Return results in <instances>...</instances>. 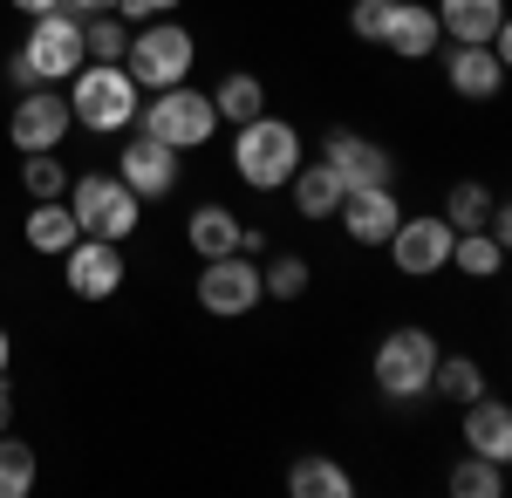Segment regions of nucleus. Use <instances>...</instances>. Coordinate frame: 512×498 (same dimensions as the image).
Returning <instances> with one entry per match:
<instances>
[{
	"label": "nucleus",
	"mask_w": 512,
	"mask_h": 498,
	"mask_svg": "<svg viewBox=\"0 0 512 498\" xmlns=\"http://www.w3.org/2000/svg\"><path fill=\"white\" fill-rule=\"evenodd\" d=\"M21 62L35 69V82H69L82 62H89V48H82V14H69V7L35 14V28L21 41Z\"/></svg>",
	"instance_id": "7"
},
{
	"label": "nucleus",
	"mask_w": 512,
	"mask_h": 498,
	"mask_svg": "<svg viewBox=\"0 0 512 498\" xmlns=\"http://www.w3.org/2000/svg\"><path fill=\"white\" fill-rule=\"evenodd\" d=\"M7 82H14V89H35V69H28V62L14 55V62H7Z\"/></svg>",
	"instance_id": "35"
},
{
	"label": "nucleus",
	"mask_w": 512,
	"mask_h": 498,
	"mask_svg": "<svg viewBox=\"0 0 512 498\" xmlns=\"http://www.w3.org/2000/svg\"><path fill=\"white\" fill-rule=\"evenodd\" d=\"M287 492L294 498H355V478L335 458H294L287 464Z\"/></svg>",
	"instance_id": "21"
},
{
	"label": "nucleus",
	"mask_w": 512,
	"mask_h": 498,
	"mask_svg": "<svg viewBox=\"0 0 512 498\" xmlns=\"http://www.w3.org/2000/svg\"><path fill=\"white\" fill-rule=\"evenodd\" d=\"M499 492H506V464L478 458V451L451 464V498H499Z\"/></svg>",
	"instance_id": "27"
},
{
	"label": "nucleus",
	"mask_w": 512,
	"mask_h": 498,
	"mask_svg": "<svg viewBox=\"0 0 512 498\" xmlns=\"http://www.w3.org/2000/svg\"><path fill=\"white\" fill-rule=\"evenodd\" d=\"M437 335L431 328H390L376 355H369V376L376 389L390 396V403H417V396H431V369H437Z\"/></svg>",
	"instance_id": "4"
},
{
	"label": "nucleus",
	"mask_w": 512,
	"mask_h": 498,
	"mask_svg": "<svg viewBox=\"0 0 512 498\" xmlns=\"http://www.w3.org/2000/svg\"><path fill=\"white\" fill-rule=\"evenodd\" d=\"M287 192H294V212H301L308 226H321V219H335V205H342L349 185H342V171H335L328 157H315V164L301 157V171L287 178Z\"/></svg>",
	"instance_id": "18"
},
{
	"label": "nucleus",
	"mask_w": 512,
	"mask_h": 498,
	"mask_svg": "<svg viewBox=\"0 0 512 498\" xmlns=\"http://www.w3.org/2000/svg\"><path fill=\"white\" fill-rule=\"evenodd\" d=\"M465 451H478L492 464H512V403H499L492 389L465 403Z\"/></svg>",
	"instance_id": "17"
},
{
	"label": "nucleus",
	"mask_w": 512,
	"mask_h": 498,
	"mask_svg": "<svg viewBox=\"0 0 512 498\" xmlns=\"http://www.w3.org/2000/svg\"><path fill=\"white\" fill-rule=\"evenodd\" d=\"M444 41H492L506 21V0H437L431 7Z\"/></svg>",
	"instance_id": "19"
},
{
	"label": "nucleus",
	"mask_w": 512,
	"mask_h": 498,
	"mask_svg": "<svg viewBox=\"0 0 512 498\" xmlns=\"http://www.w3.org/2000/svg\"><path fill=\"white\" fill-rule=\"evenodd\" d=\"M137 123L158 137V144H171V151H205L212 144V130H219V110H212V96L205 89H192V82H171V89H151V103L137 110Z\"/></svg>",
	"instance_id": "5"
},
{
	"label": "nucleus",
	"mask_w": 512,
	"mask_h": 498,
	"mask_svg": "<svg viewBox=\"0 0 512 498\" xmlns=\"http://www.w3.org/2000/svg\"><path fill=\"white\" fill-rule=\"evenodd\" d=\"M123 69H130V82H137V89H171V82H192V69H198V35L185 28V21H171V14L137 21V28H130V48H123Z\"/></svg>",
	"instance_id": "3"
},
{
	"label": "nucleus",
	"mask_w": 512,
	"mask_h": 498,
	"mask_svg": "<svg viewBox=\"0 0 512 498\" xmlns=\"http://www.w3.org/2000/svg\"><path fill=\"white\" fill-rule=\"evenodd\" d=\"M492 205H499L492 185L465 178V185H451V192H444V226H451V232H478L485 219H492Z\"/></svg>",
	"instance_id": "26"
},
{
	"label": "nucleus",
	"mask_w": 512,
	"mask_h": 498,
	"mask_svg": "<svg viewBox=\"0 0 512 498\" xmlns=\"http://www.w3.org/2000/svg\"><path fill=\"white\" fill-rule=\"evenodd\" d=\"M260 287H267V301H301L308 294V260L301 253H280L260 267Z\"/></svg>",
	"instance_id": "31"
},
{
	"label": "nucleus",
	"mask_w": 512,
	"mask_h": 498,
	"mask_svg": "<svg viewBox=\"0 0 512 498\" xmlns=\"http://www.w3.org/2000/svg\"><path fill=\"white\" fill-rule=\"evenodd\" d=\"M431 389L444 396V403H472V396H485V369H478V355H437L431 369Z\"/></svg>",
	"instance_id": "25"
},
{
	"label": "nucleus",
	"mask_w": 512,
	"mask_h": 498,
	"mask_svg": "<svg viewBox=\"0 0 512 498\" xmlns=\"http://www.w3.org/2000/svg\"><path fill=\"white\" fill-rule=\"evenodd\" d=\"M390 246V267L403 280H431V273L451 267V226L444 212H417V219H396V232L383 239Z\"/></svg>",
	"instance_id": "10"
},
{
	"label": "nucleus",
	"mask_w": 512,
	"mask_h": 498,
	"mask_svg": "<svg viewBox=\"0 0 512 498\" xmlns=\"http://www.w3.org/2000/svg\"><path fill=\"white\" fill-rule=\"evenodd\" d=\"M21 192L28 198H62L69 192V164L55 151H28L21 157Z\"/></svg>",
	"instance_id": "30"
},
{
	"label": "nucleus",
	"mask_w": 512,
	"mask_h": 498,
	"mask_svg": "<svg viewBox=\"0 0 512 498\" xmlns=\"http://www.w3.org/2000/svg\"><path fill=\"white\" fill-rule=\"evenodd\" d=\"M62 96L89 137H123V130H137V110H144V89L130 82L123 62H82Z\"/></svg>",
	"instance_id": "1"
},
{
	"label": "nucleus",
	"mask_w": 512,
	"mask_h": 498,
	"mask_svg": "<svg viewBox=\"0 0 512 498\" xmlns=\"http://www.w3.org/2000/svg\"><path fill=\"white\" fill-rule=\"evenodd\" d=\"M376 48H390L396 62H424V55H437V48H444V28H437V14L424 7V0H396Z\"/></svg>",
	"instance_id": "16"
},
{
	"label": "nucleus",
	"mask_w": 512,
	"mask_h": 498,
	"mask_svg": "<svg viewBox=\"0 0 512 498\" xmlns=\"http://www.w3.org/2000/svg\"><path fill=\"white\" fill-rule=\"evenodd\" d=\"M69 130H76V116H69V96L62 89H21V103L7 116V144L28 157V151H62L69 144Z\"/></svg>",
	"instance_id": "9"
},
{
	"label": "nucleus",
	"mask_w": 512,
	"mask_h": 498,
	"mask_svg": "<svg viewBox=\"0 0 512 498\" xmlns=\"http://www.w3.org/2000/svg\"><path fill=\"white\" fill-rule=\"evenodd\" d=\"M0 430H14V389H7V376H0Z\"/></svg>",
	"instance_id": "36"
},
{
	"label": "nucleus",
	"mask_w": 512,
	"mask_h": 498,
	"mask_svg": "<svg viewBox=\"0 0 512 498\" xmlns=\"http://www.w3.org/2000/svg\"><path fill=\"white\" fill-rule=\"evenodd\" d=\"M14 7H21V14L35 21V14H48V7H62V0H14Z\"/></svg>",
	"instance_id": "38"
},
{
	"label": "nucleus",
	"mask_w": 512,
	"mask_h": 498,
	"mask_svg": "<svg viewBox=\"0 0 512 498\" xmlns=\"http://www.w3.org/2000/svg\"><path fill=\"white\" fill-rule=\"evenodd\" d=\"M35 444H21V437H7L0 430V498H28L35 492Z\"/></svg>",
	"instance_id": "28"
},
{
	"label": "nucleus",
	"mask_w": 512,
	"mask_h": 498,
	"mask_svg": "<svg viewBox=\"0 0 512 498\" xmlns=\"http://www.w3.org/2000/svg\"><path fill=\"white\" fill-rule=\"evenodd\" d=\"M185 0H117V14L137 28V21H158V14H178Z\"/></svg>",
	"instance_id": "33"
},
{
	"label": "nucleus",
	"mask_w": 512,
	"mask_h": 498,
	"mask_svg": "<svg viewBox=\"0 0 512 498\" xmlns=\"http://www.w3.org/2000/svg\"><path fill=\"white\" fill-rule=\"evenodd\" d=\"M301 130L287 123V116H253V123H239L233 130V178L239 185H253V192H287V178L301 171Z\"/></svg>",
	"instance_id": "2"
},
{
	"label": "nucleus",
	"mask_w": 512,
	"mask_h": 498,
	"mask_svg": "<svg viewBox=\"0 0 512 498\" xmlns=\"http://www.w3.org/2000/svg\"><path fill=\"white\" fill-rule=\"evenodd\" d=\"M390 7H396V0H355V7H349V28H355L362 41H383V21H390Z\"/></svg>",
	"instance_id": "32"
},
{
	"label": "nucleus",
	"mask_w": 512,
	"mask_h": 498,
	"mask_svg": "<svg viewBox=\"0 0 512 498\" xmlns=\"http://www.w3.org/2000/svg\"><path fill=\"white\" fill-rule=\"evenodd\" d=\"M123 280H130V267H123V246H117V239L82 232L76 246L62 253V287H69L76 301H110Z\"/></svg>",
	"instance_id": "11"
},
{
	"label": "nucleus",
	"mask_w": 512,
	"mask_h": 498,
	"mask_svg": "<svg viewBox=\"0 0 512 498\" xmlns=\"http://www.w3.org/2000/svg\"><path fill=\"white\" fill-rule=\"evenodd\" d=\"M62 7H69V14H82V21H89V14H117V0H62Z\"/></svg>",
	"instance_id": "34"
},
{
	"label": "nucleus",
	"mask_w": 512,
	"mask_h": 498,
	"mask_svg": "<svg viewBox=\"0 0 512 498\" xmlns=\"http://www.w3.org/2000/svg\"><path fill=\"white\" fill-rule=\"evenodd\" d=\"M260 301H267V287H260V260L253 253H219V260L198 267V307L212 321H239Z\"/></svg>",
	"instance_id": "8"
},
{
	"label": "nucleus",
	"mask_w": 512,
	"mask_h": 498,
	"mask_svg": "<svg viewBox=\"0 0 512 498\" xmlns=\"http://www.w3.org/2000/svg\"><path fill=\"white\" fill-rule=\"evenodd\" d=\"M185 239H192L198 260H219V253H239V219L226 205H198L192 219H185Z\"/></svg>",
	"instance_id": "22"
},
{
	"label": "nucleus",
	"mask_w": 512,
	"mask_h": 498,
	"mask_svg": "<svg viewBox=\"0 0 512 498\" xmlns=\"http://www.w3.org/2000/svg\"><path fill=\"white\" fill-rule=\"evenodd\" d=\"M82 48H89V62H123L130 21H123V14H89V21H82Z\"/></svg>",
	"instance_id": "29"
},
{
	"label": "nucleus",
	"mask_w": 512,
	"mask_h": 498,
	"mask_svg": "<svg viewBox=\"0 0 512 498\" xmlns=\"http://www.w3.org/2000/svg\"><path fill=\"white\" fill-rule=\"evenodd\" d=\"M321 157L342 171V185H390L396 178L390 151H383L376 137H362V130H328V137H321Z\"/></svg>",
	"instance_id": "15"
},
{
	"label": "nucleus",
	"mask_w": 512,
	"mask_h": 498,
	"mask_svg": "<svg viewBox=\"0 0 512 498\" xmlns=\"http://www.w3.org/2000/svg\"><path fill=\"white\" fill-rule=\"evenodd\" d=\"M117 178L144 198V205H158V198L178 192V151L158 144L151 130H137V137H123V151H117Z\"/></svg>",
	"instance_id": "12"
},
{
	"label": "nucleus",
	"mask_w": 512,
	"mask_h": 498,
	"mask_svg": "<svg viewBox=\"0 0 512 498\" xmlns=\"http://www.w3.org/2000/svg\"><path fill=\"white\" fill-rule=\"evenodd\" d=\"M451 267L465 273V280H492V273L506 267V246L492 239V232H451Z\"/></svg>",
	"instance_id": "24"
},
{
	"label": "nucleus",
	"mask_w": 512,
	"mask_h": 498,
	"mask_svg": "<svg viewBox=\"0 0 512 498\" xmlns=\"http://www.w3.org/2000/svg\"><path fill=\"white\" fill-rule=\"evenodd\" d=\"M212 110H219V123H253V116L267 110V82L253 76V69H233V76L219 82V89H212Z\"/></svg>",
	"instance_id": "23"
},
{
	"label": "nucleus",
	"mask_w": 512,
	"mask_h": 498,
	"mask_svg": "<svg viewBox=\"0 0 512 498\" xmlns=\"http://www.w3.org/2000/svg\"><path fill=\"white\" fill-rule=\"evenodd\" d=\"M21 239H28L35 253H55V260H62V253L82 239V232H76V212H69V198H35V205H28V226H21Z\"/></svg>",
	"instance_id": "20"
},
{
	"label": "nucleus",
	"mask_w": 512,
	"mask_h": 498,
	"mask_svg": "<svg viewBox=\"0 0 512 498\" xmlns=\"http://www.w3.org/2000/svg\"><path fill=\"white\" fill-rule=\"evenodd\" d=\"M444 82H451V96H465V103H492V96L506 89V62H499L485 41H451Z\"/></svg>",
	"instance_id": "14"
},
{
	"label": "nucleus",
	"mask_w": 512,
	"mask_h": 498,
	"mask_svg": "<svg viewBox=\"0 0 512 498\" xmlns=\"http://www.w3.org/2000/svg\"><path fill=\"white\" fill-rule=\"evenodd\" d=\"M69 212H76V232H96V239H130L137 232V219H144V198L123 185L117 171H82V178H69Z\"/></svg>",
	"instance_id": "6"
},
{
	"label": "nucleus",
	"mask_w": 512,
	"mask_h": 498,
	"mask_svg": "<svg viewBox=\"0 0 512 498\" xmlns=\"http://www.w3.org/2000/svg\"><path fill=\"white\" fill-rule=\"evenodd\" d=\"M396 219H403V205H396L390 185H349L342 205H335V226L349 232L355 246H383L396 232Z\"/></svg>",
	"instance_id": "13"
},
{
	"label": "nucleus",
	"mask_w": 512,
	"mask_h": 498,
	"mask_svg": "<svg viewBox=\"0 0 512 498\" xmlns=\"http://www.w3.org/2000/svg\"><path fill=\"white\" fill-rule=\"evenodd\" d=\"M7 369H14V335L0 328V376H7Z\"/></svg>",
	"instance_id": "37"
}]
</instances>
